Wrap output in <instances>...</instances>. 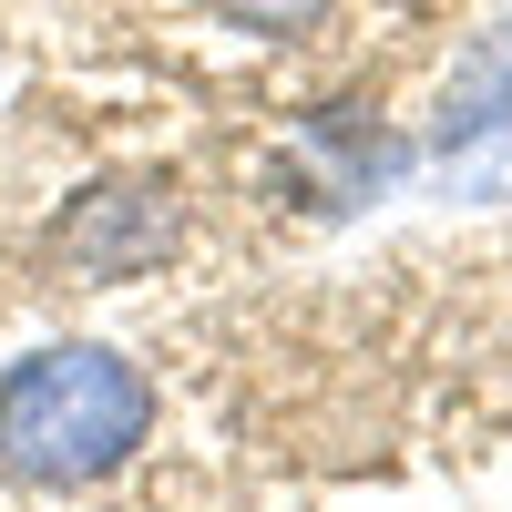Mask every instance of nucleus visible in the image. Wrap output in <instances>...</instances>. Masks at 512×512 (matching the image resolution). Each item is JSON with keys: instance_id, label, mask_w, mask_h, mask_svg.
Wrapping results in <instances>:
<instances>
[{"instance_id": "2", "label": "nucleus", "mask_w": 512, "mask_h": 512, "mask_svg": "<svg viewBox=\"0 0 512 512\" xmlns=\"http://www.w3.org/2000/svg\"><path fill=\"white\" fill-rule=\"evenodd\" d=\"M216 21H236V31H256V41H297V31H318L338 0H205Z\"/></svg>"}, {"instance_id": "1", "label": "nucleus", "mask_w": 512, "mask_h": 512, "mask_svg": "<svg viewBox=\"0 0 512 512\" xmlns=\"http://www.w3.org/2000/svg\"><path fill=\"white\" fill-rule=\"evenodd\" d=\"M154 431V379L103 338H52L0 369V482L21 492H93Z\"/></svg>"}]
</instances>
